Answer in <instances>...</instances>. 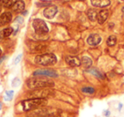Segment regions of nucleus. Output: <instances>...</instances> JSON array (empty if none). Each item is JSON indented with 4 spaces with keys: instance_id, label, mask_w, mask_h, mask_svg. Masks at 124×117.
<instances>
[{
    "instance_id": "1a4fd4ad",
    "label": "nucleus",
    "mask_w": 124,
    "mask_h": 117,
    "mask_svg": "<svg viewBox=\"0 0 124 117\" xmlns=\"http://www.w3.org/2000/svg\"><path fill=\"white\" fill-rule=\"evenodd\" d=\"M66 62L67 65L72 67H77L81 65V60L76 56H66Z\"/></svg>"
},
{
    "instance_id": "2eb2a0df",
    "label": "nucleus",
    "mask_w": 124,
    "mask_h": 117,
    "mask_svg": "<svg viewBox=\"0 0 124 117\" xmlns=\"http://www.w3.org/2000/svg\"><path fill=\"white\" fill-rule=\"evenodd\" d=\"M87 15H88V19L91 21H94L97 20V16H98V13L95 9H89L87 11Z\"/></svg>"
},
{
    "instance_id": "bb28decb",
    "label": "nucleus",
    "mask_w": 124,
    "mask_h": 117,
    "mask_svg": "<svg viewBox=\"0 0 124 117\" xmlns=\"http://www.w3.org/2000/svg\"><path fill=\"white\" fill-rule=\"evenodd\" d=\"M80 1H83V0H80Z\"/></svg>"
},
{
    "instance_id": "6ab92c4d",
    "label": "nucleus",
    "mask_w": 124,
    "mask_h": 117,
    "mask_svg": "<svg viewBox=\"0 0 124 117\" xmlns=\"http://www.w3.org/2000/svg\"><path fill=\"white\" fill-rule=\"evenodd\" d=\"M1 4L5 8H10L14 4V0H2Z\"/></svg>"
},
{
    "instance_id": "f8f14e48",
    "label": "nucleus",
    "mask_w": 124,
    "mask_h": 117,
    "mask_svg": "<svg viewBox=\"0 0 124 117\" xmlns=\"http://www.w3.org/2000/svg\"><path fill=\"white\" fill-rule=\"evenodd\" d=\"M91 3L94 7L97 8H105L110 5V0H91Z\"/></svg>"
},
{
    "instance_id": "f3484780",
    "label": "nucleus",
    "mask_w": 124,
    "mask_h": 117,
    "mask_svg": "<svg viewBox=\"0 0 124 117\" xmlns=\"http://www.w3.org/2000/svg\"><path fill=\"white\" fill-rule=\"evenodd\" d=\"M106 43H107V45L110 47L114 46V45L116 43V37L115 36H113V35H112V36H110L108 37V39H107Z\"/></svg>"
},
{
    "instance_id": "9d476101",
    "label": "nucleus",
    "mask_w": 124,
    "mask_h": 117,
    "mask_svg": "<svg viewBox=\"0 0 124 117\" xmlns=\"http://www.w3.org/2000/svg\"><path fill=\"white\" fill-rule=\"evenodd\" d=\"M101 37L98 34H91L88 37V43L91 46H96V45L100 44V42H101Z\"/></svg>"
},
{
    "instance_id": "4be33fe9",
    "label": "nucleus",
    "mask_w": 124,
    "mask_h": 117,
    "mask_svg": "<svg viewBox=\"0 0 124 117\" xmlns=\"http://www.w3.org/2000/svg\"><path fill=\"white\" fill-rule=\"evenodd\" d=\"M20 83H21V81H20L18 78H16V79L13 81L12 82V87L13 88H16V87H18L20 85Z\"/></svg>"
},
{
    "instance_id": "7ed1b4c3",
    "label": "nucleus",
    "mask_w": 124,
    "mask_h": 117,
    "mask_svg": "<svg viewBox=\"0 0 124 117\" xmlns=\"http://www.w3.org/2000/svg\"><path fill=\"white\" fill-rule=\"evenodd\" d=\"M57 62V58L54 53H43L36 56L35 63L43 66H54Z\"/></svg>"
},
{
    "instance_id": "20e7f679",
    "label": "nucleus",
    "mask_w": 124,
    "mask_h": 117,
    "mask_svg": "<svg viewBox=\"0 0 124 117\" xmlns=\"http://www.w3.org/2000/svg\"><path fill=\"white\" fill-rule=\"evenodd\" d=\"M53 93L50 88H38V89H32L30 93H27L28 99L29 98H46Z\"/></svg>"
},
{
    "instance_id": "dca6fc26",
    "label": "nucleus",
    "mask_w": 124,
    "mask_h": 117,
    "mask_svg": "<svg viewBox=\"0 0 124 117\" xmlns=\"http://www.w3.org/2000/svg\"><path fill=\"white\" fill-rule=\"evenodd\" d=\"M92 59L88 56H84L81 59V65L85 68H89L92 66Z\"/></svg>"
},
{
    "instance_id": "b1692460",
    "label": "nucleus",
    "mask_w": 124,
    "mask_h": 117,
    "mask_svg": "<svg viewBox=\"0 0 124 117\" xmlns=\"http://www.w3.org/2000/svg\"><path fill=\"white\" fill-rule=\"evenodd\" d=\"M1 109H2V104H1V103H0V110H1Z\"/></svg>"
},
{
    "instance_id": "9b49d317",
    "label": "nucleus",
    "mask_w": 124,
    "mask_h": 117,
    "mask_svg": "<svg viewBox=\"0 0 124 117\" xmlns=\"http://www.w3.org/2000/svg\"><path fill=\"white\" fill-rule=\"evenodd\" d=\"M109 16V11L106 9H103L100 10L98 13V16H97V21H98L99 24H104L106 21L107 18Z\"/></svg>"
},
{
    "instance_id": "39448f33",
    "label": "nucleus",
    "mask_w": 124,
    "mask_h": 117,
    "mask_svg": "<svg viewBox=\"0 0 124 117\" xmlns=\"http://www.w3.org/2000/svg\"><path fill=\"white\" fill-rule=\"evenodd\" d=\"M32 26L35 32L38 35H45L48 32V26L43 20L35 19L32 22Z\"/></svg>"
},
{
    "instance_id": "412c9836",
    "label": "nucleus",
    "mask_w": 124,
    "mask_h": 117,
    "mask_svg": "<svg viewBox=\"0 0 124 117\" xmlns=\"http://www.w3.org/2000/svg\"><path fill=\"white\" fill-rule=\"evenodd\" d=\"M82 92L85 93H88V94H93L94 93V88H91V87H87V88H82Z\"/></svg>"
},
{
    "instance_id": "0eeeda50",
    "label": "nucleus",
    "mask_w": 124,
    "mask_h": 117,
    "mask_svg": "<svg viewBox=\"0 0 124 117\" xmlns=\"http://www.w3.org/2000/svg\"><path fill=\"white\" fill-rule=\"evenodd\" d=\"M58 9L55 5H50L47 7L46 9L43 10V15L47 18V19H53L57 14Z\"/></svg>"
},
{
    "instance_id": "f257e3e1",
    "label": "nucleus",
    "mask_w": 124,
    "mask_h": 117,
    "mask_svg": "<svg viewBox=\"0 0 124 117\" xmlns=\"http://www.w3.org/2000/svg\"><path fill=\"white\" fill-rule=\"evenodd\" d=\"M26 85L30 89H38V88H50L54 87V82L46 76H36L30 78L26 81Z\"/></svg>"
},
{
    "instance_id": "4468645a",
    "label": "nucleus",
    "mask_w": 124,
    "mask_h": 117,
    "mask_svg": "<svg viewBox=\"0 0 124 117\" xmlns=\"http://www.w3.org/2000/svg\"><path fill=\"white\" fill-rule=\"evenodd\" d=\"M14 31V29L12 27H7L5 29H4L3 31H0V37L1 38H5L9 37Z\"/></svg>"
},
{
    "instance_id": "a878e982",
    "label": "nucleus",
    "mask_w": 124,
    "mask_h": 117,
    "mask_svg": "<svg viewBox=\"0 0 124 117\" xmlns=\"http://www.w3.org/2000/svg\"><path fill=\"white\" fill-rule=\"evenodd\" d=\"M0 12H1V8H0Z\"/></svg>"
},
{
    "instance_id": "f03ea898",
    "label": "nucleus",
    "mask_w": 124,
    "mask_h": 117,
    "mask_svg": "<svg viewBox=\"0 0 124 117\" xmlns=\"http://www.w3.org/2000/svg\"><path fill=\"white\" fill-rule=\"evenodd\" d=\"M47 103H48L47 98H29L21 102L20 104L23 111H29L42 108L45 104H47Z\"/></svg>"
},
{
    "instance_id": "393cba45",
    "label": "nucleus",
    "mask_w": 124,
    "mask_h": 117,
    "mask_svg": "<svg viewBox=\"0 0 124 117\" xmlns=\"http://www.w3.org/2000/svg\"><path fill=\"white\" fill-rule=\"evenodd\" d=\"M1 53H2V50H1V48H0V56H1Z\"/></svg>"
},
{
    "instance_id": "cd10ccee",
    "label": "nucleus",
    "mask_w": 124,
    "mask_h": 117,
    "mask_svg": "<svg viewBox=\"0 0 124 117\" xmlns=\"http://www.w3.org/2000/svg\"><path fill=\"white\" fill-rule=\"evenodd\" d=\"M122 1H124V0H122Z\"/></svg>"
},
{
    "instance_id": "423d86ee",
    "label": "nucleus",
    "mask_w": 124,
    "mask_h": 117,
    "mask_svg": "<svg viewBox=\"0 0 124 117\" xmlns=\"http://www.w3.org/2000/svg\"><path fill=\"white\" fill-rule=\"evenodd\" d=\"M35 76H49V77H57L58 73L54 70L50 69H43V70H38L33 73Z\"/></svg>"
},
{
    "instance_id": "6e6552de",
    "label": "nucleus",
    "mask_w": 124,
    "mask_h": 117,
    "mask_svg": "<svg viewBox=\"0 0 124 117\" xmlns=\"http://www.w3.org/2000/svg\"><path fill=\"white\" fill-rule=\"evenodd\" d=\"M12 20V15L10 12H4L0 15V26H4L9 24Z\"/></svg>"
},
{
    "instance_id": "aec40b11",
    "label": "nucleus",
    "mask_w": 124,
    "mask_h": 117,
    "mask_svg": "<svg viewBox=\"0 0 124 117\" xmlns=\"http://www.w3.org/2000/svg\"><path fill=\"white\" fill-rule=\"evenodd\" d=\"M89 72L92 73L93 75H94V76H96V77H98V78H100V79H103V78H104L103 75H102L101 73H100V71H99L98 70H96V69H92V70H90Z\"/></svg>"
},
{
    "instance_id": "ddd939ff",
    "label": "nucleus",
    "mask_w": 124,
    "mask_h": 117,
    "mask_svg": "<svg viewBox=\"0 0 124 117\" xmlns=\"http://www.w3.org/2000/svg\"><path fill=\"white\" fill-rule=\"evenodd\" d=\"M12 9H13V11L17 12V13L22 12L25 9V3L23 2L22 0H18V1L14 3V4H13V6H12Z\"/></svg>"
},
{
    "instance_id": "5701e85b",
    "label": "nucleus",
    "mask_w": 124,
    "mask_h": 117,
    "mask_svg": "<svg viewBox=\"0 0 124 117\" xmlns=\"http://www.w3.org/2000/svg\"><path fill=\"white\" fill-rule=\"evenodd\" d=\"M21 54H20L19 56H18L17 58H16V61H15V64H17V63L19 62L20 59H21Z\"/></svg>"
},
{
    "instance_id": "a211bd4d",
    "label": "nucleus",
    "mask_w": 124,
    "mask_h": 117,
    "mask_svg": "<svg viewBox=\"0 0 124 117\" xmlns=\"http://www.w3.org/2000/svg\"><path fill=\"white\" fill-rule=\"evenodd\" d=\"M13 95H14V91L11 90V91H6L5 95L4 97V99L5 101H11L13 98Z\"/></svg>"
}]
</instances>
